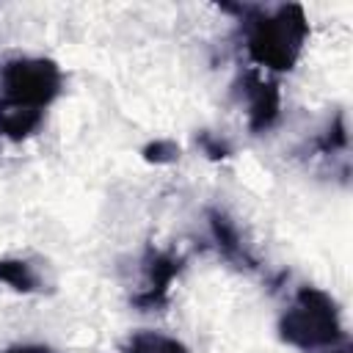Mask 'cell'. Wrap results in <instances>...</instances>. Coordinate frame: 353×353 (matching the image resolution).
Wrapping results in <instances>:
<instances>
[{"label": "cell", "mask_w": 353, "mask_h": 353, "mask_svg": "<svg viewBox=\"0 0 353 353\" xmlns=\"http://www.w3.org/2000/svg\"><path fill=\"white\" fill-rule=\"evenodd\" d=\"M63 91V72L50 58H11L0 69V105L44 113Z\"/></svg>", "instance_id": "3957f363"}, {"label": "cell", "mask_w": 353, "mask_h": 353, "mask_svg": "<svg viewBox=\"0 0 353 353\" xmlns=\"http://www.w3.org/2000/svg\"><path fill=\"white\" fill-rule=\"evenodd\" d=\"M179 154V149L171 143V141H157L152 146H146V160H154V163H165V160H174Z\"/></svg>", "instance_id": "9c48e42d"}, {"label": "cell", "mask_w": 353, "mask_h": 353, "mask_svg": "<svg viewBox=\"0 0 353 353\" xmlns=\"http://www.w3.org/2000/svg\"><path fill=\"white\" fill-rule=\"evenodd\" d=\"M0 281L17 292H36L41 284L36 268L28 259H17V256L0 259Z\"/></svg>", "instance_id": "52a82bcc"}, {"label": "cell", "mask_w": 353, "mask_h": 353, "mask_svg": "<svg viewBox=\"0 0 353 353\" xmlns=\"http://www.w3.org/2000/svg\"><path fill=\"white\" fill-rule=\"evenodd\" d=\"M245 102H248L251 130H268L279 119V108H281L279 85L256 72L245 77Z\"/></svg>", "instance_id": "277c9868"}, {"label": "cell", "mask_w": 353, "mask_h": 353, "mask_svg": "<svg viewBox=\"0 0 353 353\" xmlns=\"http://www.w3.org/2000/svg\"><path fill=\"white\" fill-rule=\"evenodd\" d=\"M243 14L245 28V50L248 58L270 72H290L309 39V22L301 6H276V8H259V6H243L237 8Z\"/></svg>", "instance_id": "6da1fadb"}, {"label": "cell", "mask_w": 353, "mask_h": 353, "mask_svg": "<svg viewBox=\"0 0 353 353\" xmlns=\"http://www.w3.org/2000/svg\"><path fill=\"white\" fill-rule=\"evenodd\" d=\"M143 270H146V284L138 292L135 303H141V306H157V303H163L168 298V290H171L174 279L182 270V259L174 256V254H163L160 251V254H152L149 256V262H146Z\"/></svg>", "instance_id": "5b68a950"}, {"label": "cell", "mask_w": 353, "mask_h": 353, "mask_svg": "<svg viewBox=\"0 0 353 353\" xmlns=\"http://www.w3.org/2000/svg\"><path fill=\"white\" fill-rule=\"evenodd\" d=\"M279 331L284 342L306 353H325L334 345L345 342L339 309L334 298L317 287H301L295 292V301L284 312Z\"/></svg>", "instance_id": "7a4b0ae2"}, {"label": "cell", "mask_w": 353, "mask_h": 353, "mask_svg": "<svg viewBox=\"0 0 353 353\" xmlns=\"http://www.w3.org/2000/svg\"><path fill=\"white\" fill-rule=\"evenodd\" d=\"M124 353H190L176 336L160 331H138L130 336Z\"/></svg>", "instance_id": "ba28073f"}, {"label": "cell", "mask_w": 353, "mask_h": 353, "mask_svg": "<svg viewBox=\"0 0 353 353\" xmlns=\"http://www.w3.org/2000/svg\"><path fill=\"white\" fill-rule=\"evenodd\" d=\"M6 353H55V350H50V347H44V345H14V347H8Z\"/></svg>", "instance_id": "30bf717a"}, {"label": "cell", "mask_w": 353, "mask_h": 353, "mask_svg": "<svg viewBox=\"0 0 353 353\" xmlns=\"http://www.w3.org/2000/svg\"><path fill=\"white\" fill-rule=\"evenodd\" d=\"M210 226H212V234H215V240H218V248L229 256V259H237V262H243V265H254V259H251V254H248V248L243 245V240H240V232H237V226L226 218V215H221V212H212L210 215Z\"/></svg>", "instance_id": "8992f818"}]
</instances>
